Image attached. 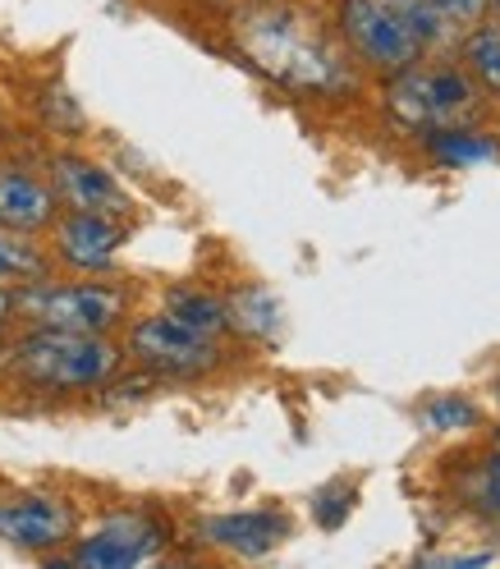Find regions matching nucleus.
I'll list each match as a JSON object with an SVG mask.
<instances>
[{
	"mask_svg": "<svg viewBox=\"0 0 500 569\" xmlns=\"http://www.w3.org/2000/svg\"><path fill=\"white\" fill-rule=\"evenodd\" d=\"M116 368H120V349L106 336L32 327L10 349V372L38 390H92L101 381H111Z\"/></svg>",
	"mask_w": 500,
	"mask_h": 569,
	"instance_id": "obj_1",
	"label": "nucleus"
},
{
	"mask_svg": "<svg viewBox=\"0 0 500 569\" xmlns=\"http://www.w3.org/2000/svg\"><path fill=\"white\" fill-rule=\"evenodd\" d=\"M129 308V295L120 284H47L28 280L14 290V312L28 317L42 331H79V336H106Z\"/></svg>",
	"mask_w": 500,
	"mask_h": 569,
	"instance_id": "obj_2",
	"label": "nucleus"
},
{
	"mask_svg": "<svg viewBox=\"0 0 500 569\" xmlns=\"http://www.w3.org/2000/svg\"><path fill=\"white\" fill-rule=\"evenodd\" d=\"M248 51H253L271 74L299 88H331L340 83V60L321 47L299 19L262 14L248 23Z\"/></svg>",
	"mask_w": 500,
	"mask_h": 569,
	"instance_id": "obj_3",
	"label": "nucleus"
},
{
	"mask_svg": "<svg viewBox=\"0 0 500 569\" xmlns=\"http://www.w3.org/2000/svg\"><path fill=\"white\" fill-rule=\"evenodd\" d=\"M386 106L413 129H446L473 106V83L450 64H404L386 88Z\"/></svg>",
	"mask_w": 500,
	"mask_h": 569,
	"instance_id": "obj_4",
	"label": "nucleus"
},
{
	"mask_svg": "<svg viewBox=\"0 0 500 569\" xmlns=\"http://www.w3.org/2000/svg\"><path fill=\"white\" fill-rule=\"evenodd\" d=\"M129 353L142 368L166 372V377H202L221 363L217 336H202L170 312L142 317V322L129 331Z\"/></svg>",
	"mask_w": 500,
	"mask_h": 569,
	"instance_id": "obj_5",
	"label": "nucleus"
},
{
	"mask_svg": "<svg viewBox=\"0 0 500 569\" xmlns=\"http://www.w3.org/2000/svg\"><path fill=\"white\" fill-rule=\"evenodd\" d=\"M340 23L353 51L372 60L377 69H404L422 56V42L409 32V23L390 6H381V0H344Z\"/></svg>",
	"mask_w": 500,
	"mask_h": 569,
	"instance_id": "obj_6",
	"label": "nucleus"
},
{
	"mask_svg": "<svg viewBox=\"0 0 500 569\" xmlns=\"http://www.w3.org/2000/svg\"><path fill=\"white\" fill-rule=\"evenodd\" d=\"M166 547V528L152 515H116L106 519L92 538H83L69 556V565H88V569H129V565H148Z\"/></svg>",
	"mask_w": 500,
	"mask_h": 569,
	"instance_id": "obj_7",
	"label": "nucleus"
},
{
	"mask_svg": "<svg viewBox=\"0 0 500 569\" xmlns=\"http://www.w3.org/2000/svg\"><path fill=\"white\" fill-rule=\"evenodd\" d=\"M79 515L60 496H10L0 501V542L19 551H56L74 538Z\"/></svg>",
	"mask_w": 500,
	"mask_h": 569,
	"instance_id": "obj_8",
	"label": "nucleus"
},
{
	"mask_svg": "<svg viewBox=\"0 0 500 569\" xmlns=\"http://www.w3.org/2000/svg\"><path fill=\"white\" fill-rule=\"evenodd\" d=\"M51 189H56V202H64L69 211H97V217H124L129 211V193L120 189L116 174L83 157H56Z\"/></svg>",
	"mask_w": 500,
	"mask_h": 569,
	"instance_id": "obj_9",
	"label": "nucleus"
},
{
	"mask_svg": "<svg viewBox=\"0 0 500 569\" xmlns=\"http://www.w3.org/2000/svg\"><path fill=\"white\" fill-rule=\"evenodd\" d=\"M120 243H124V226L116 217H97V211H69L56 226V253L79 271L111 267Z\"/></svg>",
	"mask_w": 500,
	"mask_h": 569,
	"instance_id": "obj_10",
	"label": "nucleus"
},
{
	"mask_svg": "<svg viewBox=\"0 0 500 569\" xmlns=\"http://www.w3.org/2000/svg\"><path fill=\"white\" fill-rule=\"evenodd\" d=\"M0 226L38 234L56 226V189L19 166H0Z\"/></svg>",
	"mask_w": 500,
	"mask_h": 569,
	"instance_id": "obj_11",
	"label": "nucleus"
},
{
	"mask_svg": "<svg viewBox=\"0 0 500 569\" xmlns=\"http://www.w3.org/2000/svg\"><path fill=\"white\" fill-rule=\"evenodd\" d=\"M381 6L396 10L422 47H432V42H450L459 32H469L473 23H482L491 0H381Z\"/></svg>",
	"mask_w": 500,
	"mask_h": 569,
	"instance_id": "obj_12",
	"label": "nucleus"
},
{
	"mask_svg": "<svg viewBox=\"0 0 500 569\" xmlns=\"http://www.w3.org/2000/svg\"><path fill=\"white\" fill-rule=\"evenodd\" d=\"M290 532V519L276 515V510H243V515H217L202 523V538L221 551L234 556H267L271 547L284 542Z\"/></svg>",
	"mask_w": 500,
	"mask_h": 569,
	"instance_id": "obj_13",
	"label": "nucleus"
},
{
	"mask_svg": "<svg viewBox=\"0 0 500 569\" xmlns=\"http://www.w3.org/2000/svg\"><path fill=\"white\" fill-rule=\"evenodd\" d=\"M166 312L180 317L184 327H193L202 336H221L230 327V308L221 299H211V295H198V290H174L166 299Z\"/></svg>",
	"mask_w": 500,
	"mask_h": 569,
	"instance_id": "obj_14",
	"label": "nucleus"
},
{
	"mask_svg": "<svg viewBox=\"0 0 500 569\" xmlns=\"http://www.w3.org/2000/svg\"><path fill=\"white\" fill-rule=\"evenodd\" d=\"M0 280H47V258L32 248L19 230H6L0 226Z\"/></svg>",
	"mask_w": 500,
	"mask_h": 569,
	"instance_id": "obj_15",
	"label": "nucleus"
},
{
	"mask_svg": "<svg viewBox=\"0 0 500 569\" xmlns=\"http://www.w3.org/2000/svg\"><path fill=\"white\" fill-rule=\"evenodd\" d=\"M432 152L446 166H473V161H496L500 157L496 138H482V133H469V129H441V133H432Z\"/></svg>",
	"mask_w": 500,
	"mask_h": 569,
	"instance_id": "obj_16",
	"label": "nucleus"
},
{
	"mask_svg": "<svg viewBox=\"0 0 500 569\" xmlns=\"http://www.w3.org/2000/svg\"><path fill=\"white\" fill-rule=\"evenodd\" d=\"M463 60H469L473 79H478L487 92H500V23L478 28L473 38L463 42Z\"/></svg>",
	"mask_w": 500,
	"mask_h": 569,
	"instance_id": "obj_17",
	"label": "nucleus"
},
{
	"mask_svg": "<svg viewBox=\"0 0 500 569\" xmlns=\"http://www.w3.org/2000/svg\"><path fill=\"white\" fill-rule=\"evenodd\" d=\"M422 422H427V427H437V432H463V427H473V422H478V409H473L469 400L446 396V400H432V405L422 409Z\"/></svg>",
	"mask_w": 500,
	"mask_h": 569,
	"instance_id": "obj_18",
	"label": "nucleus"
},
{
	"mask_svg": "<svg viewBox=\"0 0 500 569\" xmlns=\"http://www.w3.org/2000/svg\"><path fill=\"white\" fill-rule=\"evenodd\" d=\"M349 506H353V491L349 487H327V491H317V501H312L321 528H340L349 519Z\"/></svg>",
	"mask_w": 500,
	"mask_h": 569,
	"instance_id": "obj_19",
	"label": "nucleus"
},
{
	"mask_svg": "<svg viewBox=\"0 0 500 569\" xmlns=\"http://www.w3.org/2000/svg\"><path fill=\"white\" fill-rule=\"evenodd\" d=\"M469 496H473V506H482V510L500 515V455L491 459V465H482V469L473 473Z\"/></svg>",
	"mask_w": 500,
	"mask_h": 569,
	"instance_id": "obj_20",
	"label": "nucleus"
},
{
	"mask_svg": "<svg viewBox=\"0 0 500 569\" xmlns=\"http://www.w3.org/2000/svg\"><path fill=\"white\" fill-rule=\"evenodd\" d=\"M500 556H427V565H496Z\"/></svg>",
	"mask_w": 500,
	"mask_h": 569,
	"instance_id": "obj_21",
	"label": "nucleus"
},
{
	"mask_svg": "<svg viewBox=\"0 0 500 569\" xmlns=\"http://www.w3.org/2000/svg\"><path fill=\"white\" fill-rule=\"evenodd\" d=\"M10 317H14V290L10 284H0V327H6Z\"/></svg>",
	"mask_w": 500,
	"mask_h": 569,
	"instance_id": "obj_22",
	"label": "nucleus"
}]
</instances>
